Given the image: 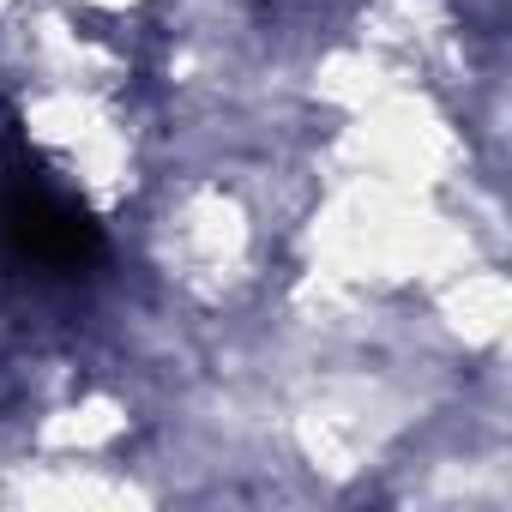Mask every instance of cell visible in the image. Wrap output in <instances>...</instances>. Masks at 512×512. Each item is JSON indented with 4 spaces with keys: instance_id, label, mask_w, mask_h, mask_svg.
<instances>
[{
    "instance_id": "1",
    "label": "cell",
    "mask_w": 512,
    "mask_h": 512,
    "mask_svg": "<svg viewBox=\"0 0 512 512\" xmlns=\"http://www.w3.org/2000/svg\"><path fill=\"white\" fill-rule=\"evenodd\" d=\"M97 253L103 235L85 205L55 175H43L25 145L0 151V260L37 278H79Z\"/></svg>"
}]
</instances>
